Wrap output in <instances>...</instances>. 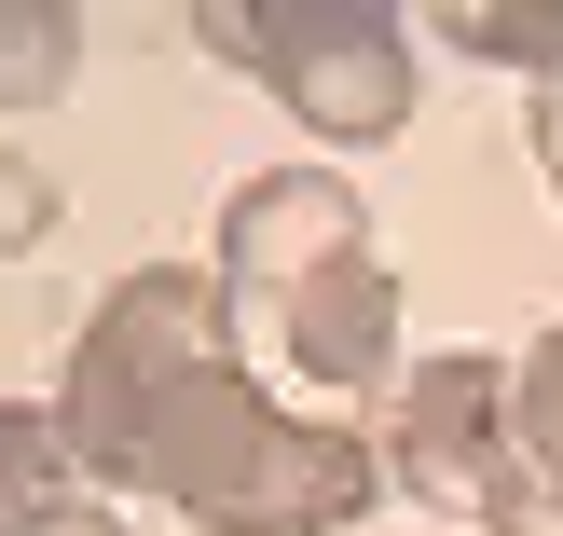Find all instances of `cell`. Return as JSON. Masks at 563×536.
<instances>
[{"label": "cell", "instance_id": "6da1fadb", "mask_svg": "<svg viewBox=\"0 0 563 536\" xmlns=\"http://www.w3.org/2000/svg\"><path fill=\"white\" fill-rule=\"evenodd\" d=\"M55 440L82 482L165 495L207 536H344L385 495V455L357 427H302L247 385L234 303L192 262H137L82 317L69 372H55Z\"/></svg>", "mask_w": 563, "mask_h": 536}, {"label": "cell", "instance_id": "7a4b0ae2", "mask_svg": "<svg viewBox=\"0 0 563 536\" xmlns=\"http://www.w3.org/2000/svg\"><path fill=\"white\" fill-rule=\"evenodd\" d=\"M207 275L317 400L399 385V275H385L372 220H357V193L330 179V165H262V179H234Z\"/></svg>", "mask_w": 563, "mask_h": 536}, {"label": "cell", "instance_id": "3957f363", "mask_svg": "<svg viewBox=\"0 0 563 536\" xmlns=\"http://www.w3.org/2000/svg\"><path fill=\"white\" fill-rule=\"evenodd\" d=\"M192 42L234 55L275 110L330 138V152H372V138L412 124V28L385 0H207Z\"/></svg>", "mask_w": 563, "mask_h": 536}, {"label": "cell", "instance_id": "277c9868", "mask_svg": "<svg viewBox=\"0 0 563 536\" xmlns=\"http://www.w3.org/2000/svg\"><path fill=\"white\" fill-rule=\"evenodd\" d=\"M385 482L412 495V510H454V523H482L495 510V482L522 468V440H509V358H412L399 385H385Z\"/></svg>", "mask_w": 563, "mask_h": 536}, {"label": "cell", "instance_id": "5b68a950", "mask_svg": "<svg viewBox=\"0 0 563 536\" xmlns=\"http://www.w3.org/2000/svg\"><path fill=\"white\" fill-rule=\"evenodd\" d=\"M69 495H97L69 468V440H55V413H27V400H0V536H27V523H55Z\"/></svg>", "mask_w": 563, "mask_h": 536}, {"label": "cell", "instance_id": "8992f818", "mask_svg": "<svg viewBox=\"0 0 563 536\" xmlns=\"http://www.w3.org/2000/svg\"><path fill=\"white\" fill-rule=\"evenodd\" d=\"M82 69V14L69 0H0V110H55Z\"/></svg>", "mask_w": 563, "mask_h": 536}, {"label": "cell", "instance_id": "52a82bcc", "mask_svg": "<svg viewBox=\"0 0 563 536\" xmlns=\"http://www.w3.org/2000/svg\"><path fill=\"white\" fill-rule=\"evenodd\" d=\"M509 440H522V468L563 495V317L522 344V372H509Z\"/></svg>", "mask_w": 563, "mask_h": 536}, {"label": "cell", "instance_id": "ba28073f", "mask_svg": "<svg viewBox=\"0 0 563 536\" xmlns=\"http://www.w3.org/2000/svg\"><path fill=\"white\" fill-rule=\"evenodd\" d=\"M440 42H454V55H495V69H522V83H563V0H550V14L467 0V14H440Z\"/></svg>", "mask_w": 563, "mask_h": 536}, {"label": "cell", "instance_id": "9c48e42d", "mask_svg": "<svg viewBox=\"0 0 563 536\" xmlns=\"http://www.w3.org/2000/svg\"><path fill=\"white\" fill-rule=\"evenodd\" d=\"M42 234H55V179L27 152H0V262H27Z\"/></svg>", "mask_w": 563, "mask_h": 536}, {"label": "cell", "instance_id": "30bf717a", "mask_svg": "<svg viewBox=\"0 0 563 536\" xmlns=\"http://www.w3.org/2000/svg\"><path fill=\"white\" fill-rule=\"evenodd\" d=\"M482 536H563V495L537 482V468H509V482H495V510H482Z\"/></svg>", "mask_w": 563, "mask_h": 536}, {"label": "cell", "instance_id": "8fae6325", "mask_svg": "<svg viewBox=\"0 0 563 536\" xmlns=\"http://www.w3.org/2000/svg\"><path fill=\"white\" fill-rule=\"evenodd\" d=\"M27 536H124V523H110V495H69V510H55V523H27Z\"/></svg>", "mask_w": 563, "mask_h": 536}, {"label": "cell", "instance_id": "7c38bea8", "mask_svg": "<svg viewBox=\"0 0 563 536\" xmlns=\"http://www.w3.org/2000/svg\"><path fill=\"white\" fill-rule=\"evenodd\" d=\"M537 165H550V193H563V83H537Z\"/></svg>", "mask_w": 563, "mask_h": 536}]
</instances>
